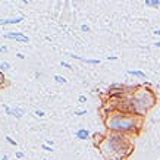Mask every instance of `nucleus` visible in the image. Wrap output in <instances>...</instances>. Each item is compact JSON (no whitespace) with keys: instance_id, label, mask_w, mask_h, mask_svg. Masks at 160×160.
Here are the masks:
<instances>
[{"instance_id":"obj_25","label":"nucleus","mask_w":160,"mask_h":160,"mask_svg":"<svg viewBox=\"0 0 160 160\" xmlns=\"http://www.w3.org/2000/svg\"><path fill=\"white\" fill-rule=\"evenodd\" d=\"M44 160H47V159H44Z\"/></svg>"},{"instance_id":"obj_19","label":"nucleus","mask_w":160,"mask_h":160,"mask_svg":"<svg viewBox=\"0 0 160 160\" xmlns=\"http://www.w3.org/2000/svg\"><path fill=\"white\" fill-rule=\"evenodd\" d=\"M60 65H62V66H65V68L71 69V65H69V63H66V62H60Z\"/></svg>"},{"instance_id":"obj_1","label":"nucleus","mask_w":160,"mask_h":160,"mask_svg":"<svg viewBox=\"0 0 160 160\" xmlns=\"http://www.w3.org/2000/svg\"><path fill=\"white\" fill-rule=\"evenodd\" d=\"M96 146L106 160H126L132 153L129 137L116 132H109L107 135L102 137Z\"/></svg>"},{"instance_id":"obj_5","label":"nucleus","mask_w":160,"mask_h":160,"mask_svg":"<svg viewBox=\"0 0 160 160\" xmlns=\"http://www.w3.org/2000/svg\"><path fill=\"white\" fill-rule=\"evenodd\" d=\"M5 110H6V113H8V115H12V116L18 118V119L24 115V110H22V109H19V107H13V109H10V107H5Z\"/></svg>"},{"instance_id":"obj_3","label":"nucleus","mask_w":160,"mask_h":160,"mask_svg":"<svg viewBox=\"0 0 160 160\" xmlns=\"http://www.w3.org/2000/svg\"><path fill=\"white\" fill-rule=\"evenodd\" d=\"M156 97L153 91L148 88L138 87L134 92H131L128 98L125 100V104H128V112L129 113H135V115H146L147 112L151 109L154 104Z\"/></svg>"},{"instance_id":"obj_9","label":"nucleus","mask_w":160,"mask_h":160,"mask_svg":"<svg viewBox=\"0 0 160 160\" xmlns=\"http://www.w3.org/2000/svg\"><path fill=\"white\" fill-rule=\"evenodd\" d=\"M128 75L138 77V78H146V73L142 72V71H134V69H129V71H128Z\"/></svg>"},{"instance_id":"obj_11","label":"nucleus","mask_w":160,"mask_h":160,"mask_svg":"<svg viewBox=\"0 0 160 160\" xmlns=\"http://www.w3.org/2000/svg\"><path fill=\"white\" fill-rule=\"evenodd\" d=\"M9 68H10L9 62H2L0 63V72H5V71H8Z\"/></svg>"},{"instance_id":"obj_7","label":"nucleus","mask_w":160,"mask_h":160,"mask_svg":"<svg viewBox=\"0 0 160 160\" xmlns=\"http://www.w3.org/2000/svg\"><path fill=\"white\" fill-rule=\"evenodd\" d=\"M73 59H78V60H82V62H85V63H90V65H98L100 63V60L98 59H84V58H81V56H78V54H71Z\"/></svg>"},{"instance_id":"obj_20","label":"nucleus","mask_w":160,"mask_h":160,"mask_svg":"<svg viewBox=\"0 0 160 160\" xmlns=\"http://www.w3.org/2000/svg\"><path fill=\"white\" fill-rule=\"evenodd\" d=\"M87 113V110H78L77 112V115H85Z\"/></svg>"},{"instance_id":"obj_10","label":"nucleus","mask_w":160,"mask_h":160,"mask_svg":"<svg viewBox=\"0 0 160 160\" xmlns=\"http://www.w3.org/2000/svg\"><path fill=\"white\" fill-rule=\"evenodd\" d=\"M146 6H151V8H159L160 6V0H146L144 2Z\"/></svg>"},{"instance_id":"obj_21","label":"nucleus","mask_w":160,"mask_h":160,"mask_svg":"<svg viewBox=\"0 0 160 160\" xmlns=\"http://www.w3.org/2000/svg\"><path fill=\"white\" fill-rule=\"evenodd\" d=\"M16 56H18V58H19V59H24V58H25V56H24V54H22V53H18V54H16Z\"/></svg>"},{"instance_id":"obj_23","label":"nucleus","mask_w":160,"mask_h":160,"mask_svg":"<svg viewBox=\"0 0 160 160\" xmlns=\"http://www.w3.org/2000/svg\"><path fill=\"white\" fill-rule=\"evenodd\" d=\"M6 52V47H0V53H5Z\"/></svg>"},{"instance_id":"obj_16","label":"nucleus","mask_w":160,"mask_h":160,"mask_svg":"<svg viewBox=\"0 0 160 160\" xmlns=\"http://www.w3.org/2000/svg\"><path fill=\"white\" fill-rule=\"evenodd\" d=\"M85 100H87V97H85V96H79V97H78V102H79V103H85Z\"/></svg>"},{"instance_id":"obj_18","label":"nucleus","mask_w":160,"mask_h":160,"mask_svg":"<svg viewBox=\"0 0 160 160\" xmlns=\"http://www.w3.org/2000/svg\"><path fill=\"white\" fill-rule=\"evenodd\" d=\"M16 157H18V159H22V157H24V153H22V151H16Z\"/></svg>"},{"instance_id":"obj_15","label":"nucleus","mask_w":160,"mask_h":160,"mask_svg":"<svg viewBox=\"0 0 160 160\" xmlns=\"http://www.w3.org/2000/svg\"><path fill=\"white\" fill-rule=\"evenodd\" d=\"M35 116L43 118V116H44V112H43V110H35Z\"/></svg>"},{"instance_id":"obj_22","label":"nucleus","mask_w":160,"mask_h":160,"mask_svg":"<svg viewBox=\"0 0 160 160\" xmlns=\"http://www.w3.org/2000/svg\"><path fill=\"white\" fill-rule=\"evenodd\" d=\"M107 59H109V60H116V56H110V58H107Z\"/></svg>"},{"instance_id":"obj_26","label":"nucleus","mask_w":160,"mask_h":160,"mask_svg":"<svg viewBox=\"0 0 160 160\" xmlns=\"http://www.w3.org/2000/svg\"><path fill=\"white\" fill-rule=\"evenodd\" d=\"M159 160H160V159H159Z\"/></svg>"},{"instance_id":"obj_8","label":"nucleus","mask_w":160,"mask_h":160,"mask_svg":"<svg viewBox=\"0 0 160 160\" xmlns=\"http://www.w3.org/2000/svg\"><path fill=\"white\" fill-rule=\"evenodd\" d=\"M75 135H77V138H79V140H87L88 137H90V132L82 128V129H78Z\"/></svg>"},{"instance_id":"obj_14","label":"nucleus","mask_w":160,"mask_h":160,"mask_svg":"<svg viewBox=\"0 0 160 160\" xmlns=\"http://www.w3.org/2000/svg\"><path fill=\"white\" fill-rule=\"evenodd\" d=\"M81 31H84V32H88V31H90V27H88V25H81Z\"/></svg>"},{"instance_id":"obj_12","label":"nucleus","mask_w":160,"mask_h":160,"mask_svg":"<svg viewBox=\"0 0 160 160\" xmlns=\"http://www.w3.org/2000/svg\"><path fill=\"white\" fill-rule=\"evenodd\" d=\"M54 81H56V82H60V84H65V82H66V79H65L62 75H54Z\"/></svg>"},{"instance_id":"obj_4","label":"nucleus","mask_w":160,"mask_h":160,"mask_svg":"<svg viewBox=\"0 0 160 160\" xmlns=\"http://www.w3.org/2000/svg\"><path fill=\"white\" fill-rule=\"evenodd\" d=\"M6 38H10V40H16V41H21V43H29V38L27 35H24L22 32H8L5 34Z\"/></svg>"},{"instance_id":"obj_13","label":"nucleus","mask_w":160,"mask_h":160,"mask_svg":"<svg viewBox=\"0 0 160 160\" xmlns=\"http://www.w3.org/2000/svg\"><path fill=\"white\" fill-rule=\"evenodd\" d=\"M6 141H8L9 144H12V146H16V141H15V140H12L10 137H6Z\"/></svg>"},{"instance_id":"obj_6","label":"nucleus","mask_w":160,"mask_h":160,"mask_svg":"<svg viewBox=\"0 0 160 160\" xmlns=\"http://www.w3.org/2000/svg\"><path fill=\"white\" fill-rule=\"evenodd\" d=\"M22 19H24L22 16H18V18H13V19H0V25H15L19 24Z\"/></svg>"},{"instance_id":"obj_2","label":"nucleus","mask_w":160,"mask_h":160,"mask_svg":"<svg viewBox=\"0 0 160 160\" xmlns=\"http://www.w3.org/2000/svg\"><path fill=\"white\" fill-rule=\"evenodd\" d=\"M104 123H106V128L109 129V132L129 135V134H137L140 131L141 125H142V116L115 109V110H110L107 113Z\"/></svg>"},{"instance_id":"obj_24","label":"nucleus","mask_w":160,"mask_h":160,"mask_svg":"<svg viewBox=\"0 0 160 160\" xmlns=\"http://www.w3.org/2000/svg\"><path fill=\"white\" fill-rule=\"evenodd\" d=\"M154 34H156V35H160V29H156V31H154Z\"/></svg>"},{"instance_id":"obj_17","label":"nucleus","mask_w":160,"mask_h":160,"mask_svg":"<svg viewBox=\"0 0 160 160\" xmlns=\"http://www.w3.org/2000/svg\"><path fill=\"white\" fill-rule=\"evenodd\" d=\"M43 148H44L46 151H53V150H52V147L47 146V144H43Z\"/></svg>"}]
</instances>
